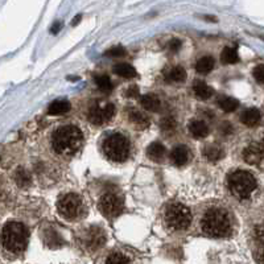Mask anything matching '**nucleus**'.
<instances>
[{"instance_id":"a878e982","label":"nucleus","mask_w":264,"mask_h":264,"mask_svg":"<svg viewBox=\"0 0 264 264\" xmlns=\"http://www.w3.org/2000/svg\"><path fill=\"white\" fill-rule=\"evenodd\" d=\"M70 110V103L68 100H56L50 103L48 107L49 115H60V114H65Z\"/></svg>"},{"instance_id":"7c9ffc66","label":"nucleus","mask_w":264,"mask_h":264,"mask_svg":"<svg viewBox=\"0 0 264 264\" xmlns=\"http://www.w3.org/2000/svg\"><path fill=\"white\" fill-rule=\"evenodd\" d=\"M254 258L259 264H264V243L258 244V247L254 250Z\"/></svg>"},{"instance_id":"aec40b11","label":"nucleus","mask_w":264,"mask_h":264,"mask_svg":"<svg viewBox=\"0 0 264 264\" xmlns=\"http://www.w3.org/2000/svg\"><path fill=\"white\" fill-rule=\"evenodd\" d=\"M114 73L119 75V77H123V78H135L136 77V70H135L134 66H131L130 64H117L114 66Z\"/></svg>"},{"instance_id":"f704fd0d","label":"nucleus","mask_w":264,"mask_h":264,"mask_svg":"<svg viewBox=\"0 0 264 264\" xmlns=\"http://www.w3.org/2000/svg\"><path fill=\"white\" fill-rule=\"evenodd\" d=\"M221 130H222V134H230L231 131H233V127H231V124H229V123H223L221 126Z\"/></svg>"},{"instance_id":"2eb2a0df","label":"nucleus","mask_w":264,"mask_h":264,"mask_svg":"<svg viewBox=\"0 0 264 264\" xmlns=\"http://www.w3.org/2000/svg\"><path fill=\"white\" fill-rule=\"evenodd\" d=\"M193 93H194L197 99L206 100L209 98H212V96L214 94V90L204 81H195L194 85H193Z\"/></svg>"},{"instance_id":"5701e85b","label":"nucleus","mask_w":264,"mask_h":264,"mask_svg":"<svg viewBox=\"0 0 264 264\" xmlns=\"http://www.w3.org/2000/svg\"><path fill=\"white\" fill-rule=\"evenodd\" d=\"M204 155L208 161L216 163V161H219L223 157L225 152L222 151V148H219L218 145H208L204 149Z\"/></svg>"},{"instance_id":"4be33fe9","label":"nucleus","mask_w":264,"mask_h":264,"mask_svg":"<svg viewBox=\"0 0 264 264\" xmlns=\"http://www.w3.org/2000/svg\"><path fill=\"white\" fill-rule=\"evenodd\" d=\"M218 106H219L225 113H233V111H235V110L238 108L239 102L235 99V98H233V96H223L218 98Z\"/></svg>"},{"instance_id":"1a4fd4ad","label":"nucleus","mask_w":264,"mask_h":264,"mask_svg":"<svg viewBox=\"0 0 264 264\" xmlns=\"http://www.w3.org/2000/svg\"><path fill=\"white\" fill-rule=\"evenodd\" d=\"M114 115H115V106L113 103H104L91 106L87 117L94 126H102L111 120Z\"/></svg>"},{"instance_id":"39448f33","label":"nucleus","mask_w":264,"mask_h":264,"mask_svg":"<svg viewBox=\"0 0 264 264\" xmlns=\"http://www.w3.org/2000/svg\"><path fill=\"white\" fill-rule=\"evenodd\" d=\"M165 223L169 230L172 231H184L192 223L191 210L186 208L185 205L169 204L165 209Z\"/></svg>"},{"instance_id":"b1692460","label":"nucleus","mask_w":264,"mask_h":264,"mask_svg":"<svg viewBox=\"0 0 264 264\" xmlns=\"http://www.w3.org/2000/svg\"><path fill=\"white\" fill-rule=\"evenodd\" d=\"M104 264H132V260L124 252L114 251L107 256Z\"/></svg>"},{"instance_id":"20e7f679","label":"nucleus","mask_w":264,"mask_h":264,"mask_svg":"<svg viewBox=\"0 0 264 264\" xmlns=\"http://www.w3.org/2000/svg\"><path fill=\"white\" fill-rule=\"evenodd\" d=\"M230 192L238 198H247L256 189V178L247 170H235L227 178Z\"/></svg>"},{"instance_id":"9b49d317","label":"nucleus","mask_w":264,"mask_h":264,"mask_svg":"<svg viewBox=\"0 0 264 264\" xmlns=\"http://www.w3.org/2000/svg\"><path fill=\"white\" fill-rule=\"evenodd\" d=\"M264 156V144H250L248 147L244 148L243 151V159L246 163L251 165L259 164Z\"/></svg>"},{"instance_id":"423d86ee","label":"nucleus","mask_w":264,"mask_h":264,"mask_svg":"<svg viewBox=\"0 0 264 264\" xmlns=\"http://www.w3.org/2000/svg\"><path fill=\"white\" fill-rule=\"evenodd\" d=\"M103 152L107 159L123 163L130 156V142L121 134H113L104 139Z\"/></svg>"},{"instance_id":"bb28decb","label":"nucleus","mask_w":264,"mask_h":264,"mask_svg":"<svg viewBox=\"0 0 264 264\" xmlns=\"http://www.w3.org/2000/svg\"><path fill=\"white\" fill-rule=\"evenodd\" d=\"M94 81H96V87H98L100 91H103V93H110V91L113 90V87H114L113 82H111L110 77L106 75V74L96 75V78H94Z\"/></svg>"},{"instance_id":"473e14b6","label":"nucleus","mask_w":264,"mask_h":264,"mask_svg":"<svg viewBox=\"0 0 264 264\" xmlns=\"http://www.w3.org/2000/svg\"><path fill=\"white\" fill-rule=\"evenodd\" d=\"M139 96V89L136 85H131L128 89H127L126 91V96H128V98H135V96Z\"/></svg>"},{"instance_id":"cd10ccee","label":"nucleus","mask_w":264,"mask_h":264,"mask_svg":"<svg viewBox=\"0 0 264 264\" xmlns=\"http://www.w3.org/2000/svg\"><path fill=\"white\" fill-rule=\"evenodd\" d=\"M15 180L18 182L19 186H22V188H26V186L30 184V174L28 170H25L24 168H19L16 170V173H15Z\"/></svg>"},{"instance_id":"f3484780","label":"nucleus","mask_w":264,"mask_h":264,"mask_svg":"<svg viewBox=\"0 0 264 264\" xmlns=\"http://www.w3.org/2000/svg\"><path fill=\"white\" fill-rule=\"evenodd\" d=\"M165 153H167V149L161 143L159 142H155L152 143L149 147L147 148V156L151 159L152 161H156V163H160L163 159H164Z\"/></svg>"},{"instance_id":"0eeeda50","label":"nucleus","mask_w":264,"mask_h":264,"mask_svg":"<svg viewBox=\"0 0 264 264\" xmlns=\"http://www.w3.org/2000/svg\"><path fill=\"white\" fill-rule=\"evenodd\" d=\"M57 210L64 219L74 221L83 216L85 204H83L81 195L75 194V193H68V194L60 197L58 202H57Z\"/></svg>"},{"instance_id":"f03ea898","label":"nucleus","mask_w":264,"mask_h":264,"mask_svg":"<svg viewBox=\"0 0 264 264\" xmlns=\"http://www.w3.org/2000/svg\"><path fill=\"white\" fill-rule=\"evenodd\" d=\"M201 230L205 235L212 238L229 237L233 230L229 213L221 208L209 209L201 219Z\"/></svg>"},{"instance_id":"72a5a7b5","label":"nucleus","mask_w":264,"mask_h":264,"mask_svg":"<svg viewBox=\"0 0 264 264\" xmlns=\"http://www.w3.org/2000/svg\"><path fill=\"white\" fill-rule=\"evenodd\" d=\"M181 45L182 43L178 39H173L169 41V49H170L172 52H177L178 49L181 48Z\"/></svg>"},{"instance_id":"6e6552de","label":"nucleus","mask_w":264,"mask_h":264,"mask_svg":"<svg viewBox=\"0 0 264 264\" xmlns=\"http://www.w3.org/2000/svg\"><path fill=\"white\" fill-rule=\"evenodd\" d=\"M124 209V202L120 197L113 193H106L99 199V210L107 218H115L121 214Z\"/></svg>"},{"instance_id":"4468645a","label":"nucleus","mask_w":264,"mask_h":264,"mask_svg":"<svg viewBox=\"0 0 264 264\" xmlns=\"http://www.w3.org/2000/svg\"><path fill=\"white\" fill-rule=\"evenodd\" d=\"M189 132L193 138L195 139H204L209 135V127L204 120L194 119L189 123Z\"/></svg>"},{"instance_id":"412c9836","label":"nucleus","mask_w":264,"mask_h":264,"mask_svg":"<svg viewBox=\"0 0 264 264\" xmlns=\"http://www.w3.org/2000/svg\"><path fill=\"white\" fill-rule=\"evenodd\" d=\"M214 58L212 56H204L201 57L197 64H195V70L201 74H208L214 69Z\"/></svg>"},{"instance_id":"ddd939ff","label":"nucleus","mask_w":264,"mask_h":264,"mask_svg":"<svg viewBox=\"0 0 264 264\" xmlns=\"http://www.w3.org/2000/svg\"><path fill=\"white\" fill-rule=\"evenodd\" d=\"M262 119V114L258 108H247L240 115V121H242L243 124H246L247 127H254L256 126L258 123Z\"/></svg>"},{"instance_id":"393cba45","label":"nucleus","mask_w":264,"mask_h":264,"mask_svg":"<svg viewBox=\"0 0 264 264\" xmlns=\"http://www.w3.org/2000/svg\"><path fill=\"white\" fill-rule=\"evenodd\" d=\"M221 61L222 64H225V65H233V64H237L239 61L237 49L230 48V47L223 48V50H222L221 53Z\"/></svg>"},{"instance_id":"7ed1b4c3","label":"nucleus","mask_w":264,"mask_h":264,"mask_svg":"<svg viewBox=\"0 0 264 264\" xmlns=\"http://www.w3.org/2000/svg\"><path fill=\"white\" fill-rule=\"evenodd\" d=\"M29 233L25 226L20 222H7L1 230V244L5 250L12 254H22L28 244Z\"/></svg>"},{"instance_id":"e433bc0d","label":"nucleus","mask_w":264,"mask_h":264,"mask_svg":"<svg viewBox=\"0 0 264 264\" xmlns=\"http://www.w3.org/2000/svg\"><path fill=\"white\" fill-rule=\"evenodd\" d=\"M79 19H81V16H78V18H75V19H74V23H73V24H77V23L79 22Z\"/></svg>"},{"instance_id":"c756f323","label":"nucleus","mask_w":264,"mask_h":264,"mask_svg":"<svg viewBox=\"0 0 264 264\" xmlns=\"http://www.w3.org/2000/svg\"><path fill=\"white\" fill-rule=\"evenodd\" d=\"M126 54V49L120 47V45H117V47H113V48H110L106 52V56L108 57H123Z\"/></svg>"},{"instance_id":"f8f14e48","label":"nucleus","mask_w":264,"mask_h":264,"mask_svg":"<svg viewBox=\"0 0 264 264\" xmlns=\"http://www.w3.org/2000/svg\"><path fill=\"white\" fill-rule=\"evenodd\" d=\"M170 161L176 167H184L189 161V149L185 145H177L170 152Z\"/></svg>"},{"instance_id":"c9c22d12","label":"nucleus","mask_w":264,"mask_h":264,"mask_svg":"<svg viewBox=\"0 0 264 264\" xmlns=\"http://www.w3.org/2000/svg\"><path fill=\"white\" fill-rule=\"evenodd\" d=\"M60 29H61V24L60 23H56V24H54L52 28V33H57V32H58Z\"/></svg>"},{"instance_id":"f257e3e1","label":"nucleus","mask_w":264,"mask_h":264,"mask_svg":"<svg viewBox=\"0 0 264 264\" xmlns=\"http://www.w3.org/2000/svg\"><path fill=\"white\" fill-rule=\"evenodd\" d=\"M83 144L81 128L74 124L58 127L52 135V148L60 156H74Z\"/></svg>"},{"instance_id":"9d476101","label":"nucleus","mask_w":264,"mask_h":264,"mask_svg":"<svg viewBox=\"0 0 264 264\" xmlns=\"http://www.w3.org/2000/svg\"><path fill=\"white\" fill-rule=\"evenodd\" d=\"M104 242H106L104 231L96 226H91L90 229L86 231L85 238H83V243L86 244L90 251H96V250L100 248L104 244Z\"/></svg>"},{"instance_id":"c85d7f7f","label":"nucleus","mask_w":264,"mask_h":264,"mask_svg":"<svg viewBox=\"0 0 264 264\" xmlns=\"http://www.w3.org/2000/svg\"><path fill=\"white\" fill-rule=\"evenodd\" d=\"M176 126H177V123L173 117H165L160 120V128L163 131H173Z\"/></svg>"},{"instance_id":"6ab92c4d","label":"nucleus","mask_w":264,"mask_h":264,"mask_svg":"<svg viewBox=\"0 0 264 264\" xmlns=\"http://www.w3.org/2000/svg\"><path fill=\"white\" fill-rule=\"evenodd\" d=\"M165 79L168 82H184L186 79V72L182 66H173L165 74Z\"/></svg>"},{"instance_id":"2f4dec72","label":"nucleus","mask_w":264,"mask_h":264,"mask_svg":"<svg viewBox=\"0 0 264 264\" xmlns=\"http://www.w3.org/2000/svg\"><path fill=\"white\" fill-rule=\"evenodd\" d=\"M252 75H254V78H255L258 82L264 85V65L255 66V69L252 72Z\"/></svg>"},{"instance_id":"a211bd4d","label":"nucleus","mask_w":264,"mask_h":264,"mask_svg":"<svg viewBox=\"0 0 264 264\" xmlns=\"http://www.w3.org/2000/svg\"><path fill=\"white\" fill-rule=\"evenodd\" d=\"M128 118H130V120L132 121L138 128H147V127L149 126V123H151L147 115H144L143 113H140L139 110H134V108L130 110Z\"/></svg>"},{"instance_id":"dca6fc26","label":"nucleus","mask_w":264,"mask_h":264,"mask_svg":"<svg viewBox=\"0 0 264 264\" xmlns=\"http://www.w3.org/2000/svg\"><path fill=\"white\" fill-rule=\"evenodd\" d=\"M140 103L145 110L151 111V113H157L161 107V102L159 96L155 94H144L140 98Z\"/></svg>"}]
</instances>
